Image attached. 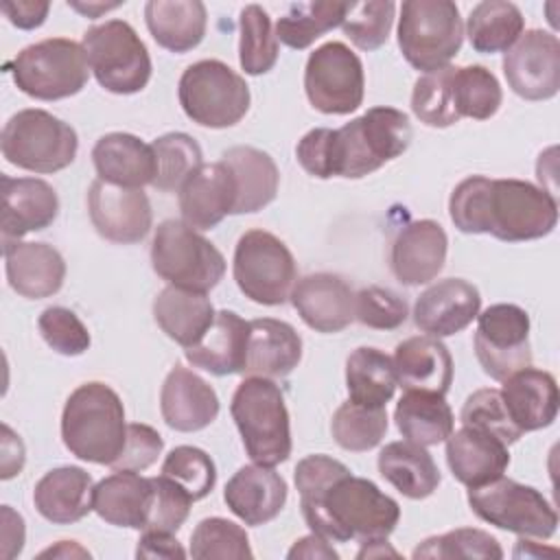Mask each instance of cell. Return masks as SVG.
Masks as SVG:
<instances>
[{
  "mask_svg": "<svg viewBox=\"0 0 560 560\" xmlns=\"http://www.w3.org/2000/svg\"><path fill=\"white\" fill-rule=\"evenodd\" d=\"M39 558H90V551L74 540H59L55 547H48Z\"/></svg>",
  "mask_w": 560,
  "mask_h": 560,
  "instance_id": "e7e4bbea",
  "label": "cell"
},
{
  "mask_svg": "<svg viewBox=\"0 0 560 560\" xmlns=\"http://www.w3.org/2000/svg\"><path fill=\"white\" fill-rule=\"evenodd\" d=\"M468 505L481 521L523 538L547 540L558 529V514L542 492L508 477L468 488Z\"/></svg>",
  "mask_w": 560,
  "mask_h": 560,
  "instance_id": "4fadbf2b",
  "label": "cell"
},
{
  "mask_svg": "<svg viewBox=\"0 0 560 560\" xmlns=\"http://www.w3.org/2000/svg\"><path fill=\"white\" fill-rule=\"evenodd\" d=\"M153 497L147 516V525L142 532H171L175 534L188 518L192 497L177 486L173 479L160 475L151 477Z\"/></svg>",
  "mask_w": 560,
  "mask_h": 560,
  "instance_id": "11a10c76",
  "label": "cell"
},
{
  "mask_svg": "<svg viewBox=\"0 0 560 560\" xmlns=\"http://www.w3.org/2000/svg\"><path fill=\"white\" fill-rule=\"evenodd\" d=\"M346 387L352 402L385 407L398 387L392 357L370 346L352 350L346 359Z\"/></svg>",
  "mask_w": 560,
  "mask_h": 560,
  "instance_id": "f35d334b",
  "label": "cell"
},
{
  "mask_svg": "<svg viewBox=\"0 0 560 560\" xmlns=\"http://www.w3.org/2000/svg\"><path fill=\"white\" fill-rule=\"evenodd\" d=\"M88 212L94 230L112 243H140L153 223V210L142 188H122L94 179L88 190Z\"/></svg>",
  "mask_w": 560,
  "mask_h": 560,
  "instance_id": "e0dca14e",
  "label": "cell"
},
{
  "mask_svg": "<svg viewBox=\"0 0 560 560\" xmlns=\"http://www.w3.org/2000/svg\"><path fill=\"white\" fill-rule=\"evenodd\" d=\"M68 7H72L74 11H79V13L88 15V18H98L101 13L120 7V2H74V0H70Z\"/></svg>",
  "mask_w": 560,
  "mask_h": 560,
  "instance_id": "003e7915",
  "label": "cell"
},
{
  "mask_svg": "<svg viewBox=\"0 0 560 560\" xmlns=\"http://www.w3.org/2000/svg\"><path fill=\"white\" fill-rule=\"evenodd\" d=\"M94 483L81 466H59L48 470L33 490L35 510L55 525H70L85 518L92 508Z\"/></svg>",
  "mask_w": 560,
  "mask_h": 560,
  "instance_id": "f546056e",
  "label": "cell"
},
{
  "mask_svg": "<svg viewBox=\"0 0 560 560\" xmlns=\"http://www.w3.org/2000/svg\"><path fill=\"white\" fill-rule=\"evenodd\" d=\"M475 354L483 372L494 381L532 365L529 315L516 304H492L477 315Z\"/></svg>",
  "mask_w": 560,
  "mask_h": 560,
  "instance_id": "9a60e30c",
  "label": "cell"
},
{
  "mask_svg": "<svg viewBox=\"0 0 560 560\" xmlns=\"http://www.w3.org/2000/svg\"><path fill=\"white\" fill-rule=\"evenodd\" d=\"M407 302L387 287H363L354 293V319L374 330H396L407 322Z\"/></svg>",
  "mask_w": 560,
  "mask_h": 560,
  "instance_id": "f5cc1de1",
  "label": "cell"
},
{
  "mask_svg": "<svg viewBox=\"0 0 560 560\" xmlns=\"http://www.w3.org/2000/svg\"><path fill=\"white\" fill-rule=\"evenodd\" d=\"M151 497V477H142L133 470H116L94 486L92 508L109 525L144 529Z\"/></svg>",
  "mask_w": 560,
  "mask_h": 560,
  "instance_id": "1f68e13d",
  "label": "cell"
},
{
  "mask_svg": "<svg viewBox=\"0 0 560 560\" xmlns=\"http://www.w3.org/2000/svg\"><path fill=\"white\" fill-rule=\"evenodd\" d=\"M291 304L317 332H339L354 322V291L337 273L317 271L295 280Z\"/></svg>",
  "mask_w": 560,
  "mask_h": 560,
  "instance_id": "d6986e66",
  "label": "cell"
},
{
  "mask_svg": "<svg viewBox=\"0 0 560 560\" xmlns=\"http://www.w3.org/2000/svg\"><path fill=\"white\" fill-rule=\"evenodd\" d=\"M9 287L28 300L55 295L66 280V260L48 243L2 241Z\"/></svg>",
  "mask_w": 560,
  "mask_h": 560,
  "instance_id": "603a6c76",
  "label": "cell"
},
{
  "mask_svg": "<svg viewBox=\"0 0 560 560\" xmlns=\"http://www.w3.org/2000/svg\"><path fill=\"white\" fill-rule=\"evenodd\" d=\"M453 72L455 66H444L440 70L418 77L411 92V112L427 127H451L459 120L453 94Z\"/></svg>",
  "mask_w": 560,
  "mask_h": 560,
  "instance_id": "f6af8a7d",
  "label": "cell"
},
{
  "mask_svg": "<svg viewBox=\"0 0 560 560\" xmlns=\"http://www.w3.org/2000/svg\"><path fill=\"white\" fill-rule=\"evenodd\" d=\"M413 138L411 122L396 107H370L339 129H332L335 177L359 179L402 155Z\"/></svg>",
  "mask_w": 560,
  "mask_h": 560,
  "instance_id": "277c9868",
  "label": "cell"
},
{
  "mask_svg": "<svg viewBox=\"0 0 560 560\" xmlns=\"http://www.w3.org/2000/svg\"><path fill=\"white\" fill-rule=\"evenodd\" d=\"M151 267L173 287L208 293L221 282L225 258L195 228L179 219H166L153 234Z\"/></svg>",
  "mask_w": 560,
  "mask_h": 560,
  "instance_id": "ba28073f",
  "label": "cell"
},
{
  "mask_svg": "<svg viewBox=\"0 0 560 560\" xmlns=\"http://www.w3.org/2000/svg\"><path fill=\"white\" fill-rule=\"evenodd\" d=\"M144 22L158 46L171 52H188L206 35L208 11L199 0H149Z\"/></svg>",
  "mask_w": 560,
  "mask_h": 560,
  "instance_id": "d590c367",
  "label": "cell"
},
{
  "mask_svg": "<svg viewBox=\"0 0 560 560\" xmlns=\"http://www.w3.org/2000/svg\"><path fill=\"white\" fill-rule=\"evenodd\" d=\"M2 479H11L15 475H20L22 466H24V444L20 440V435H15L7 424H2Z\"/></svg>",
  "mask_w": 560,
  "mask_h": 560,
  "instance_id": "be15d7a7",
  "label": "cell"
},
{
  "mask_svg": "<svg viewBox=\"0 0 560 560\" xmlns=\"http://www.w3.org/2000/svg\"><path fill=\"white\" fill-rule=\"evenodd\" d=\"M190 556L197 560L210 558H254L247 532L234 521L210 516L197 523L190 534Z\"/></svg>",
  "mask_w": 560,
  "mask_h": 560,
  "instance_id": "c3c4849f",
  "label": "cell"
},
{
  "mask_svg": "<svg viewBox=\"0 0 560 560\" xmlns=\"http://www.w3.org/2000/svg\"><path fill=\"white\" fill-rule=\"evenodd\" d=\"M61 440L74 457L112 466L127 442L120 396L101 381L79 385L61 411Z\"/></svg>",
  "mask_w": 560,
  "mask_h": 560,
  "instance_id": "3957f363",
  "label": "cell"
},
{
  "mask_svg": "<svg viewBox=\"0 0 560 560\" xmlns=\"http://www.w3.org/2000/svg\"><path fill=\"white\" fill-rule=\"evenodd\" d=\"M459 420L464 427L481 429L486 433L497 435L505 444H514L523 433L512 422L505 402L501 398V392L494 387H483L472 392L459 413Z\"/></svg>",
  "mask_w": 560,
  "mask_h": 560,
  "instance_id": "816d5d0a",
  "label": "cell"
},
{
  "mask_svg": "<svg viewBox=\"0 0 560 560\" xmlns=\"http://www.w3.org/2000/svg\"><path fill=\"white\" fill-rule=\"evenodd\" d=\"M184 114L210 129H225L241 122L249 109V88L245 79L219 59L190 63L177 85Z\"/></svg>",
  "mask_w": 560,
  "mask_h": 560,
  "instance_id": "9c48e42d",
  "label": "cell"
},
{
  "mask_svg": "<svg viewBox=\"0 0 560 560\" xmlns=\"http://www.w3.org/2000/svg\"><path fill=\"white\" fill-rule=\"evenodd\" d=\"M350 2H293L276 22V37L289 48L304 50L324 33L341 26Z\"/></svg>",
  "mask_w": 560,
  "mask_h": 560,
  "instance_id": "60d3db41",
  "label": "cell"
},
{
  "mask_svg": "<svg viewBox=\"0 0 560 560\" xmlns=\"http://www.w3.org/2000/svg\"><path fill=\"white\" fill-rule=\"evenodd\" d=\"M330 540L311 532L308 536L300 538L293 542V547L287 551L289 560L295 558H315V560H337L339 553L332 549V545H328Z\"/></svg>",
  "mask_w": 560,
  "mask_h": 560,
  "instance_id": "6125c7cd",
  "label": "cell"
},
{
  "mask_svg": "<svg viewBox=\"0 0 560 560\" xmlns=\"http://www.w3.org/2000/svg\"><path fill=\"white\" fill-rule=\"evenodd\" d=\"M376 464L381 477L407 499H427L442 481L438 464L429 455L427 446L409 440L385 444Z\"/></svg>",
  "mask_w": 560,
  "mask_h": 560,
  "instance_id": "8d00e7d4",
  "label": "cell"
},
{
  "mask_svg": "<svg viewBox=\"0 0 560 560\" xmlns=\"http://www.w3.org/2000/svg\"><path fill=\"white\" fill-rule=\"evenodd\" d=\"M481 295L464 278H444L427 287L413 304L416 326L431 337H451L462 332L479 315Z\"/></svg>",
  "mask_w": 560,
  "mask_h": 560,
  "instance_id": "ac0fdd59",
  "label": "cell"
},
{
  "mask_svg": "<svg viewBox=\"0 0 560 560\" xmlns=\"http://www.w3.org/2000/svg\"><path fill=\"white\" fill-rule=\"evenodd\" d=\"M503 74L525 101H547L560 90V42L553 33L532 28L505 50Z\"/></svg>",
  "mask_w": 560,
  "mask_h": 560,
  "instance_id": "2e32d148",
  "label": "cell"
},
{
  "mask_svg": "<svg viewBox=\"0 0 560 560\" xmlns=\"http://www.w3.org/2000/svg\"><path fill=\"white\" fill-rule=\"evenodd\" d=\"M418 558L431 560H455V558H481V560H499L503 558V549L499 540L477 527H459L440 536L424 538L411 553Z\"/></svg>",
  "mask_w": 560,
  "mask_h": 560,
  "instance_id": "7dc6e473",
  "label": "cell"
},
{
  "mask_svg": "<svg viewBox=\"0 0 560 560\" xmlns=\"http://www.w3.org/2000/svg\"><path fill=\"white\" fill-rule=\"evenodd\" d=\"M499 392L512 422L521 433L545 429L558 416V383L553 374L545 370L527 365L510 374Z\"/></svg>",
  "mask_w": 560,
  "mask_h": 560,
  "instance_id": "4316f807",
  "label": "cell"
},
{
  "mask_svg": "<svg viewBox=\"0 0 560 560\" xmlns=\"http://www.w3.org/2000/svg\"><path fill=\"white\" fill-rule=\"evenodd\" d=\"M287 481L273 466H241L223 490V501L245 525L258 527L273 521L287 503Z\"/></svg>",
  "mask_w": 560,
  "mask_h": 560,
  "instance_id": "cb8c5ba5",
  "label": "cell"
},
{
  "mask_svg": "<svg viewBox=\"0 0 560 560\" xmlns=\"http://www.w3.org/2000/svg\"><path fill=\"white\" fill-rule=\"evenodd\" d=\"M2 155L31 173H57L77 158V131L46 109H22L2 129Z\"/></svg>",
  "mask_w": 560,
  "mask_h": 560,
  "instance_id": "30bf717a",
  "label": "cell"
},
{
  "mask_svg": "<svg viewBox=\"0 0 560 560\" xmlns=\"http://www.w3.org/2000/svg\"><path fill=\"white\" fill-rule=\"evenodd\" d=\"M444 442L446 464L453 477L466 488L486 486L503 477L510 466L508 444L481 429L462 427L459 431H453Z\"/></svg>",
  "mask_w": 560,
  "mask_h": 560,
  "instance_id": "484cf974",
  "label": "cell"
},
{
  "mask_svg": "<svg viewBox=\"0 0 560 560\" xmlns=\"http://www.w3.org/2000/svg\"><path fill=\"white\" fill-rule=\"evenodd\" d=\"M92 162L98 179L122 188H142L155 177L151 144L125 131L101 136L92 149Z\"/></svg>",
  "mask_w": 560,
  "mask_h": 560,
  "instance_id": "f1b7e54d",
  "label": "cell"
},
{
  "mask_svg": "<svg viewBox=\"0 0 560 560\" xmlns=\"http://www.w3.org/2000/svg\"><path fill=\"white\" fill-rule=\"evenodd\" d=\"M20 92L37 101H59L79 94L90 77L81 44L48 37L22 48L7 66Z\"/></svg>",
  "mask_w": 560,
  "mask_h": 560,
  "instance_id": "8992f818",
  "label": "cell"
},
{
  "mask_svg": "<svg viewBox=\"0 0 560 560\" xmlns=\"http://www.w3.org/2000/svg\"><path fill=\"white\" fill-rule=\"evenodd\" d=\"M304 90L317 112L352 114L361 107L365 94L363 63L343 42H326L306 59Z\"/></svg>",
  "mask_w": 560,
  "mask_h": 560,
  "instance_id": "5bb4252c",
  "label": "cell"
},
{
  "mask_svg": "<svg viewBox=\"0 0 560 560\" xmlns=\"http://www.w3.org/2000/svg\"><path fill=\"white\" fill-rule=\"evenodd\" d=\"M392 361L398 385L405 389H422L444 396L453 383V357L438 337L418 335L400 341Z\"/></svg>",
  "mask_w": 560,
  "mask_h": 560,
  "instance_id": "4dcf8cb0",
  "label": "cell"
},
{
  "mask_svg": "<svg viewBox=\"0 0 560 560\" xmlns=\"http://www.w3.org/2000/svg\"><path fill=\"white\" fill-rule=\"evenodd\" d=\"M37 328L44 341L63 357H79L92 343L85 324L77 317L74 311L66 306L44 308L37 319Z\"/></svg>",
  "mask_w": 560,
  "mask_h": 560,
  "instance_id": "db71d44e",
  "label": "cell"
},
{
  "mask_svg": "<svg viewBox=\"0 0 560 560\" xmlns=\"http://www.w3.org/2000/svg\"><path fill=\"white\" fill-rule=\"evenodd\" d=\"M464 22L451 0H405L398 18V46L409 66L433 72L459 52Z\"/></svg>",
  "mask_w": 560,
  "mask_h": 560,
  "instance_id": "52a82bcc",
  "label": "cell"
},
{
  "mask_svg": "<svg viewBox=\"0 0 560 560\" xmlns=\"http://www.w3.org/2000/svg\"><path fill=\"white\" fill-rule=\"evenodd\" d=\"M394 420L402 438L420 446L444 442L455 427L453 411L444 396L422 389H405L396 402Z\"/></svg>",
  "mask_w": 560,
  "mask_h": 560,
  "instance_id": "74e56055",
  "label": "cell"
},
{
  "mask_svg": "<svg viewBox=\"0 0 560 560\" xmlns=\"http://www.w3.org/2000/svg\"><path fill=\"white\" fill-rule=\"evenodd\" d=\"M162 475L182 486L192 501L208 497L217 483L212 457L197 446H175L162 462Z\"/></svg>",
  "mask_w": 560,
  "mask_h": 560,
  "instance_id": "f907efd6",
  "label": "cell"
},
{
  "mask_svg": "<svg viewBox=\"0 0 560 560\" xmlns=\"http://www.w3.org/2000/svg\"><path fill=\"white\" fill-rule=\"evenodd\" d=\"M0 9L13 26L31 31L46 22L50 2H46V0H4L0 4Z\"/></svg>",
  "mask_w": 560,
  "mask_h": 560,
  "instance_id": "680465c9",
  "label": "cell"
},
{
  "mask_svg": "<svg viewBox=\"0 0 560 560\" xmlns=\"http://www.w3.org/2000/svg\"><path fill=\"white\" fill-rule=\"evenodd\" d=\"M2 241H20L28 232L46 230L59 214L55 188L39 177H0Z\"/></svg>",
  "mask_w": 560,
  "mask_h": 560,
  "instance_id": "7402d4cb",
  "label": "cell"
},
{
  "mask_svg": "<svg viewBox=\"0 0 560 560\" xmlns=\"http://www.w3.org/2000/svg\"><path fill=\"white\" fill-rule=\"evenodd\" d=\"M448 214L464 234H492L499 241H536L553 232L558 201L540 186L523 179L470 175L448 199Z\"/></svg>",
  "mask_w": 560,
  "mask_h": 560,
  "instance_id": "7a4b0ae2",
  "label": "cell"
},
{
  "mask_svg": "<svg viewBox=\"0 0 560 560\" xmlns=\"http://www.w3.org/2000/svg\"><path fill=\"white\" fill-rule=\"evenodd\" d=\"M302 361V337L282 319L258 317L249 322L243 374L284 378Z\"/></svg>",
  "mask_w": 560,
  "mask_h": 560,
  "instance_id": "83f0119b",
  "label": "cell"
},
{
  "mask_svg": "<svg viewBox=\"0 0 560 560\" xmlns=\"http://www.w3.org/2000/svg\"><path fill=\"white\" fill-rule=\"evenodd\" d=\"M221 162L230 168L236 186L234 214H252L269 206L278 195L280 173L273 158L256 147H232Z\"/></svg>",
  "mask_w": 560,
  "mask_h": 560,
  "instance_id": "836d02e7",
  "label": "cell"
},
{
  "mask_svg": "<svg viewBox=\"0 0 560 560\" xmlns=\"http://www.w3.org/2000/svg\"><path fill=\"white\" fill-rule=\"evenodd\" d=\"M453 94L459 118L488 120L492 118L503 101L497 77L483 66H462L453 72Z\"/></svg>",
  "mask_w": 560,
  "mask_h": 560,
  "instance_id": "bcb514c9",
  "label": "cell"
},
{
  "mask_svg": "<svg viewBox=\"0 0 560 560\" xmlns=\"http://www.w3.org/2000/svg\"><path fill=\"white\" fill-rule=\"evenodd\" d=\"M448 238L444 228L433 219L407 223L392 243L389 265L398 282L407 287L427 284L446 262Z\"/></svg>",
  "mask_w": 560,
  "mask_h": 560,
  "instance_id": "44dd1931",
  "label": "cell"
},
{
  "mask_svg": "<svg viewBox=\"0 0 560 560\" xmlns=\"http://www.w3.org/2000/svg\"><path fill=\"white\" fill-rule=\"evenodd\" d=\"M249 322L234 311H219L199 343L186 348V359L214 376L243 374Z\"/></svg>",
  "mask_w": 560,
  "mask_h": 560,
  "instance_id": "d6a6232c",
  "label": "cell"
},
{
  "mask_svg": "<svg viewBox=\"0 0 560 560\" xmlns=\"http://www.w3.org/2000/svg\"><path fill=\"white\" fill-rule=\"evenodd\" d=\"M396 15V4L392 0H370V2H350L348 13L341 22L343 33L361 50L381 48L392 31Z\"/></svg>",
  "mask_w": 560,
  "mask_h": 560,
  "instance_id": "681fc988",
  "label": "cell"
},
{
  "mask_svg": "<svg viewBox=\"0 0 560 560\" xmlns=\"http://www.w3.org/2000/svg\"><path fill=\"white\" fill-rule=\"evenodd\" d=\"M295 155L300 166L317 177V179H330L335 177L332 171V129L328 127H317L306 131L298 147H295Z\"/></svg>",
  "mask_w": 560,
  "mask_h": 560,
  "instance_id": "6f0895ef",
  "label": "cell"
},
{
  "mask_svg": "<svg viewBox=\"0 0 560 560\" xmlns=\"http://www.w3.org/2000/svg\"><path fill=\"white\" fill-rule=\"evenodd\" d=\"M238 63L247 74H265L278 61V37L269 13L247 4L238 18Z\"/></svg>",
  "mask_w": 560,
  "mask_h": 560,
  "instance_id": "ee69618b",
  "label": "cell"
},
{
  "mask_svg": "<svg viewBox=\"0 0 560 560\" xmlns=\"http://www.w3.org/2000/svg\"><path fill=\"white\" fill-rule=\"evenodd\" d=\"M186 549L179 545V540L171 532H142L136 558H186Z\"/></svg>",
  "mask_w": 560,
  "mask_h": 560,
  "instance_id": "91938a15",
  "label": "cell"
},
{
  "mask_svg": "<svg viewBox=\"0 0 560 560\" xmlns=\"http://www.w3.org/2000/svg\"><path fill=\"white\" fill-rule=\"evenodd\" d=\"M81 46L94 79L107 92L136 94L147 88L153 70L151 57L129 22L107 20L94 24L83 33Z\"/></svg>",
  "mask_w": 560,
  "mask_h": 560,
  "instance_id": "8fae6325",
  "label": "cell"
},
{
  "mask_svg": "<svg viewBox=\"0 0 560 560\" xmlns=\"http://www.w3.org/2000/svg\"><path fill=\"white\" fill-rule=\"evenodd\" d=\"M385 407H363L346 400L337 407L330 420V433L335 442L352 453H365L381 444L387 433Z\"/></svg>",
  "mask_w": 560,
  "mask_h": 560,
  "instance_id": "7bdbcfd3",
  "label": "cell"
},
{
  "mask_svg": "<svg viewBox=\"0 0 560 560\" xmlns=\"http://www.w3.org/2000/svg\"><path fill=\"white\" fill-rule=\"evenodd\" d=\"M160 411L175 431H201L217 420L219 396L197 372L177 363L162 383Z\"/></svg>",
  "mask_w": 560,
  "mask_h": 560,
  "instance_id": "d4e9b609",
  "label": "cell"
},
{
  "mask_svg": "<svg viewBox=\"0 0 560 560\" xmlns=\"http://www.w3.org/2000/svg\"><path fill=\"white\" fill-rule=\"evenodd\" d=\"M162 448H164V440L153 427L131 422V424H127L125 448L109 468L142 472L158 462Z\"/></svg>",
  "mask_w": 560,
  "mask_h": 560,
  "instance_id": "9f6ffc18",
  "label": "cell"
},
{
  "mask_svg": "<svg viewBox=\"0 0 560 560\" xmlns=\"http://www.w3.org/2000/svg\"><path fill=\"white\" fill-rule=\"evenodd\" d=\"M295 488L311 532L335 542L387 538L400 521V505L374 481L322 453L298 462Z\"/></svg>",
  "mask_w": 560,
  "mask_h": 560,
  "instance_id": "6da1fadb",
  "label": "cell"
},
{
  "mask_svg": "<svg viewBox=\"0 0 560 560\" xmlns=\"http://www.w3.org/2000/svg\"><path fill=\"white\" fill-rule=\"evenodd\" d=\"M232 420L254 464L278 466L291 455V424L282 389L265 376L238 383L230 402Z\"/></svg>",
  "mask_w": 560,
  "mask_h": 560,
  "instance_id": "5b68a950",
  "label": "cell"
},
{
  "mask_svg": "<svg viewBox=\"0 0 560 560\" xmlns=\"http://www.w3.org/2000/svg\"><path fill=\"white\" fill-rule=\"evenodd\" d=\"M24 536H26L24 518L11 505H2L0 542H2V558L4 560H11V558L20 556V551L24 547Z\"/></svg>",
  "mask_w": 560,
  "mask_h": 560,
  "instance_id": "94428289",
  "label": "cell"
},
{
  "mask_svg": "<svg viewBox=\"0 0 560 560\" xmlns=\"http://www.w3.org/2000/svg\"><path fill=\"white\" fill-rule=\"evenodd\" d=\"M182 221L195 230H212L234 214L236 186L230 168L219 160L201 164L177 190Z\"/></svg>",
  "mask_w": 560,
  "mask_h": 560,
  "instance_id": "ffe728a7",
  "label": "cell"
},
{
  "mask_svg": "<svg viewBox=\"0 0 560 560\" xmlns=\"http://www.w3.org/2000/svg\"><path fill=\"white\" fill-rule=\"evenodd\" d=\"M525 18L514 2L508 0H486L472 7L466 35L477 52L494 55L510 50L523 35Z\"/></svg>",
  "mask_w": 560,
  "mask_h": 560,
  "instance_id": "ab89813d",
  "label": "cell"
},
{
  "mask_svg": "<svg viewBox=\"0 0 560 560\" xmlns=\"http://www.w3.org/2000/svg\"><path fill=\"white\" fill-rule=\"evenodd\" d=\"M385 556L398 558V551H396L394 547H389L387 538L363 540V542H361V549L357 551V558H359V560H363V558H385Z\"/></svg>",
  "mask_w": 560,
  "mask_h": 560,
  "instance_id": "03108f58",
  "label": "cell"
},
{
  "mask_svg": "<svg viewBox=\"0 0 560 560\" xmlns=\"http://www.w3.org/2000/svg\"><path fill=\"white\" fill-rule=\"evenodd\" d=\"M232 273L241 293L265 306L284 304L298 280L293 254L267 230H247L238 238Z\"/></svg>",
  "mask_w": 560,
  "mask_h": 560,
  "instance_id": "7c38bea8",
  "label": "cell"
},
{
  "mask_svg": "<svg viewBox=\"0 0 560 560\" xmlns=\"http://www.w3.org/2000/svg\"><path fill=\"white\" fill-rule=\"evenodd\" d=\"M214 308L206 293L164 287L153 300V319L162 332L184 348L201 341L214 322Z\"/></svg>",
  "mask_w": 560,
  "mask_h": 560,
  "instance_id": "e575fe53",
  "label": "cell"
},
{
  "mask_svg": "<svg viewBox=\"0 0 560 560\" xmlns=\"http://www.w3.org/2000/svg\"><path fill=\"white\" fill-rule=\"evenodd\" d=\"M155 155L153 188L162 192H177L186 177L203 164L201 147L184 131H171L151 142Z\"/></svg>",
  "mask_w": 560,
  "mask_h": 560,
  "instance_id": "b9f144b4",
  "label": "cell"
}]
</instances>
